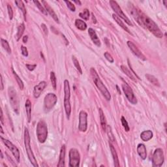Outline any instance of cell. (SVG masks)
<instances>
[{"mask_svg":"<svg viewBox=\"0 0 167 167\" xmlns=\"http://www.w3.org/2000/svg\"><path fill=\"white\" fill-rule=\"evenodd\" d=\"M141 20L143 27H146V28L150 31L151 33H152L153 35L157 38H162L163 37V34L161 31L159 29L158 26L155 22L151 20L150 18L146 16L143 13H141Z\"/></svg>","mask_w":167,"mask_h":167,"instance_id":"1","label":"cell"},{"mask_svg":"<svg viewBox=\"0 0 167 167\" xmlns=\"http://www.w3.org/2000/svg\"><path fill=\"white\" fill-rule=\"evenodd\" d=\"M90 73L93 80H94V82L99 89V90L101 91L102 95L106 99L107 101H110L111 99V95L110 92L108 90V89L107 88L106 86H104L103 81H102L101 79L100 78L96 70H95L94 68H91Z\"/></svg>","mask_w":167,"mask_h":167,"instance_id":"2","label":"cell"},{"mask_svg":"<svg viewBox=\"0 0 167 167\" xmlns=\"http://www.w3.org/2000/svg\"><path fill=\"white\" fill-rule=\"evenodd\" d=\"M30 136L29 133V131L26 127L24 129V145H25V148L26 150V153L28 157V159L30 160V163L32 165L35 167H38L39 165L37 162V160L35 157V155L33 153V151L31 148L30 144Z\"/></svg>","mask_w":167,"mask_h":167,"instance_id":"3","label":"cell"},{"mask_svg":"<svg viewBox=\"0 0 167 167\" xmlns=\"http://www.w3.org/2000/svg\"><path fill=\"white\" fill-rule=\"evenodd\" d=\"M71 91L69 82L67 80H64V108L67 117L69 119L71 113V105L70 103Z\"/></svg>","mask_w":167,"mask_h":167,"instance_id":"4","label":"cell"},{"mask_svg":"<svg viewBox=\"0 0 167 167\" xmlns=\"http://www.w3.org/2000/svg\"><path fill=\"white\" fill-rule=\"evenodd\" d=\"M36 134L40 143H44L48 137V127L44 120H40L37 125Z\"/></svg>","mask_w":167,"mask_h":167,"instance_id":"5","label":"cell"},{"mask_svg":"<svg viewBox=\"0 0 167 167\" xmlns=\"http://www.w3.org/2000/svg\"><path fill=\"white\" fill-rule=\"evenodd\" d=\"M8 95L9 97V101H10V104L11 105L12 109H13L14 112L18 115L20 111L19 101H18L17 91L13 87L9 88Z\"/></svg>","mask_w":167,"mask_h":167,"instance_id":"6","label":"cell"},{"mask_svg":"<svg viewBox=\"0 0 167 167\" xmlns=\"http://www.w3.org/2000/svg\"><path fill=\"white\" fill-rule=\"evenodd\" d=\"M58 101L57 96L54 94L49 93L46 95L44 99V110L45 112H48L56 104Z\"/></svg>","mask_w":167,"mask_h":167,"instance_id":"7","label":"cell"},{"mask_svg":"<svg viewBox=\"0 0 167 167\" xmlns=\"http://www.w3.org/2000/svg\"><path fill=\"white\" fill-rule=\"evenodd\" d=\"M109 4H110L111 8L113 9L114 12H115L116 14L117 17L120 18H122V19L124 20L125 22L128 24V25L132 26V24L131 22V20H130L129 19V18L124 14V13H123V11L122 10V9L120 8L119 5L117 4V3L116 1L111 0V1H109Z\"/></svg>","mask_w":167,"mask_h":167,"instance_id":"8","label":"cell"},{"mask_svg":"<svg viewBox=\"0 0 167 167\" xmlns=\"http://www.w3.org/2000/svg\"><path fill=\"white\" fill-rule=\"evenodd\" d=\"M70 167H78L80 162V155L78 150L76 148H71L69 153Z\"/></svg>","mask_w":167,"mask_h":167,"instance_id":"9","label":"cell"},{"mask_svg":"<svg viewBox=\"0 0 167 167\" xmlns=\"http://www.w3.org/2000/svg\"><path fill=\"white\" fill-rule=\"evenodd\" d=\"M164 161H165V158H164V153L163 150L161 148H157L155 150L153 157H152V165L154 167H160L161 166Z\"/></svg>","mask_w":167,"mask_h":167,"instance_id":"10","label":"cell"},{"mask_svg":"<svg viewBox=\"0 0 167 167\" xmlns=\"http://www.w3.org/2000/svg\"><path fill=\"white\" fill-rule=\"evenodd\" d=\"M1 139L2 142H4V144L5 145V146L11 151L12 154L13 155L14 158L16 159L18 163H19L20 159V151L18 149V148L16 146H14L11 141L7 140V139L4 138L2 137H1Z\"/></svg>","mask_w":167,"mask_h":167,"instance_id":"11","label":"cell"},{"mask_svg":"<svg viewBox=\"0 0 167 167\" xmlns=\"http://www.w3.org/2000/svg\"><path fill=\"white\" fill-rule=\"evenodd\" d=\"M122 89L127 99L130 103H131L133 104H136L137 103V97H135L133 91H132V88L129 86L128 84H127L126 82L123 83L122 84Z\"/></svg>","mask_w":167,"mask_h":167,"instance_id":"12","label":"cell"},{"mask_svg":"<svg viewBox=\"0 0 167 167\" xmlns=\"http://www.w3.org/2000/svg\"><path fill=\"white\" fill-rule=\"evenodd\" d=\"M88 129V114L82 110L79 114L78 129L81 132H86Z\"/></svg>","mask_w":167,"mask_h":167,"instance_id":"13","label":"cell"},{"mask_svg":"<svg viewBox=\"0 0 167 167\" xmlns=\"http://www.w3.org/2000/svg\"><path fill=\"white\" fill-rule=\"evenodd\" d=\"M127 45L129 46V48L130 50H131V52L133 53L134 55H135L138 58L140 59V60H142V61H146V58L145 57V55L142 54V52L139 50L138 48V47L136 46L133 42L131 41H127Z\"/></svg>","mask_w":167,"mask_h":167,"instance_id":"14","label":"cell"},{"mask_svg":"<svg viewBox=\"0 0 167 167\" xmlns=\"http://www.w3.org/2000/svg\"><path fill=\"white\" fill-rule=\"evenodd\" d=\"M129 4L130 7V11H131V14H132V16L133 17L135 20H136L138 24H139L141 26L143 27L141 20V13L134 7L133 5H132L131 3H129Z\"/></svg>","mask_w":167,"mask_h":167,"instance_id":"15","label":"cell"},{"mask_svg":"<svg viewBox=\"0 0 167 167\" xmlns=\"http://www.w3.org/2000/svg\"><path fill=\"white\" fill-rule=\"evenodd\" d=\"M47 86V83L45 81H42L41 82H39L37 85H36L35 86V88L33 89V96L35 98L37 99L40 97L41 95L42 91L44 90L45 88Z\"/></svg>","mask_w":167,"mask_h":167,"instance_id":"16","label":"cell"},{"mask_svg":"<svg viewBox=\"0 0 167 167\" xmlns=\"http://www.w3.org/2000/svg\"><path fill=\"white\" fill-rule=\"evenodd\" d=\"M88 34L89 37H90L91 39L92 40L93 42H94L97 46H98V47H100L101 46V43L100 41V39H99V37H97V35L96 32H95V31L92 28H89Z\"/></svg>","mask_w":167,"mask_h":167,"instance_id":"17","label":"cell"},{"mask_svg":"<svg viewBox=\"0 0 167 167\" xmlns=\"http://www.w3.org/2000/svg\"><path fill=\"white\" fill-rule=\"evenodd\" d=\"M42 3L43 4H44V7L46 9V11H47V13L50 15V16L52 17V18H53V19L54 20V21L55 22L59 24L60 23V21H59V18L57 16V14H55V13L54 12V11L52 9L51 7H50V6L47 3H46V1H42Z\"/></svg>","mask_w":167,"mask_h":167,"instance_id":"18","label":"cell"},{"mask_svg":"<svg viewBox=\"0 0 167 167\" xmlns=\"http://www.w3.org/2000/svg\"><path fill=\"white\" fill-rule=\"evenodd\" d=\"M66 145H63L61 148L60 157H59V161L58 164V167H63L65 166V159H66Z\"/></svg>","mask_w":167,"mask_h":167,"instance_id":"19","label":"cell"},{"mask_svg":"<svg viewBox=\"0 0 167 167\" xmlns=\"http://www.w3.org/2000/svg\"><path fill=\"white\" fill-rule=\"evenodd\" d=\"M109 146H110V149L111 153H112V157H113L114 165L116 167H118V166H120V165H119V159H118V157H117L116 150L115 149V148H114L113 145L112 144V143H111V142H109Z\"/></svg>","mask_w":167,"mask_h":167,"instance_id":"20","label":"cell"},{"mask_svg":"<svg viewBox=\"0 0 167 167\" xmlns=\"http://www.w3.org/2000/svg\"><path fill=\"white\" fill-rule=\"evenodd\" d=\"M137 153L141 158L145 160L147 157V151L146 148L143 144H139L137 146Z\"/></svg>","mask_w":167,"mask_h":167,"instance_id":"21","label":"cell"},{"mask_svg":"<svg viewBox=\"0 0 167 167\" xmlns=\"http://www.w3.org/2000/svg\"><path fill=\"white\" fill-rule=\"evenodd\" d=\"M153 132L150 130H147L144 131L140 134V138L144 142H148L153 138Z\"/></svg>","mask_w":167,"mask_h":167,"instance_id":"22","label":"cell"},{"mask_svg":"<svg viewBox=\"0 0 167 167\" xmlns=\"http://www.w3.org/2000/svg\"><path fill=\"white\" fill-rule=\"evenodd\" d=\"M112 18H113V19L116 21V22L117 24H118V25L120 27H121L123 30H124L125 32H127V33L131 34V32H130V31H129L128 27L125 25L124 23L123 22V21L121 20V18L117 17L116 14H112Z\"/></svg>","mask_w":167,"mask_h":167,"instance_id":"23","label":"cell"},{"mask_svg":"<svg viewBox=\"0 0 167 167\" xmlns=\"http://www.w3.org/2000/svg\"><path fill=\"white\" fill-rule=\"evenodd\" d=\"M26 110L27 117V122L30 123L31 119H32V102L30 99H27L26 101Z\"/></svg>","mask_w":167,"mask_h":167,"instance_id":"24","label":"cell"},{"mask_svg":"<svg viewBox=\"0 0 167 167\" xmlns=\"http://www.w3.org/2000/svg\"><path fill=\"white\" fill-rule=\"evenodd\" d=\"M99 116H100V122L101 125L102 127V129H103V131H106L107 130V121H106V117H105L104 114L103 112V110L101 109H99Z\"/></svg>","mask_w":167,"mask_h":167,"instance_id":"25","label":"cell"},{"mask_svg":"<svg viewBox=\"0 0 167 167\" xmlns=\"http://www.w3.org/2000/svg\"><path fill=\"white\" fill-rule=\"evenodd\" d=\"M121 69L129 78H131L132 80H133L134 82H137V79H136V77L133 75V73H132L126 66L122 65V66H121Z\"/></svg>","mask_w":167,"mask_h":167,"instance_id":"26","label":"cell"},{"mask_svg":"<svg viewBox=\"0 0 167 167\" xmlns=\"http://www.w3.org/2000/svg\"><path fill=\"white\" fill-rule=\"evenodd\" d=\"M15 4L17 5V7L19 8L20 10H21V11L22 12V13L24 14V20H26V14H27V11H26V9L25 5L24 4V2L22 1H20V0H17V1H14Z\"/></svg>","mask_w":167,"mask_h":167,"instance_id":"27","label":"cell"},{"mask_svg":"<svg viewBox=\"0 0 167 167\" xmlns=\"http://www.w3.org/2000/svg\"><path fill=\"white\" fill-rule=\"evenodd\" d=\"M75 26L77 29L81 31H84L87 28V24L84 21L80 19H76L75 20Z\"/></svg>","mask_w":167,"mask_h":167,"instance_id":"28","label":"cell"},{"mask_svg":"<svg viewBox=\"0 0 167 167\" xmlns=\"http://www.w3.org/2000/svg\"><path fill=\"white\" fill-rule=\"evenodd\" d=\"M145 76H146V78L150 83L152 84H153L154 86H157V87H159L160 83L159 82L158 79H157L156 77H155L153 75H150V74H146Z\"/></svg>","mask_w":167,"mask_h":167,"instance_id":"29","label":"cell"},{"mask_svg":"<svg viewBox=\"0 0 167 167\" xmlns=\"http://www.w3.org/2000/svg\"><path fill=\"white\" fill-rule=\"evenodd\" d=\"M25 25H24V24H21L20 25L18 26V31H17V35H16V39H17V41H18L19 40L21 39V37L23 35V33L24 32V31H25Z\"/></svg>","mask_w":167,"mask_h":167,"instance_id":"30","label":"cell"},{"mask_svg":"<svg viewBox=\"0 0 167 167\" xmlns=\"http://www.w3.org/2000/svg\"><path fill=\"white\" fill-rule=\"evenodd\" d=\"M1 45L3 48H4L9 54H11V49L10 46H9V44L7 40L1 39Z\"/></svg>","mask_w":167,"mask_h":167,"instance_id":"31","label":"cell"},{"mask_svg":"<svg viewBox=\"0 0 167 167\" xmlns=\"http://www.w3.org/2000/svg\"><path fill=\"white\" fill-rule=\"evenodd\" d=\"M12 71H13V75H14L15 80H16V81H17V82L18 84V86H19L20 89H23L24 88V82H22V80H21V78H20L19 76H18L17 74V73L14 71L13 68H12Z\"/></svg>","mask_w":167,"mask_h":167,"instance_id":"32","label":"cell"},{"mask_svg":"<svg viewBox=\"0 0 167 167\" xmlns=\"http://www.w3.org/2000/svg\"><path fill=\"white\" fill-rule=\"evenodd\" d=\"M72 60H73V64L75 65V66L76 67V69H77V71H78V72L80 73V74H82V68L81 67H80V63L78 62V60H77V58L75 56V55H73L72 56Z\"/></svg>","mask_w":167,"mask_h":167,"instance_id":"33","label":"cell"},{"mask_svg":"<svg viewBox=\"0 0 167 167\" xmlns=\"http://www.w3.org/2000/svg\"><path fill=\"white\" fill-rule=\"evenodd\" d=\"M79 16L80 18H82V19L85 20H88L89 18V11L88 9H84L81 13H80Z\"/></svg>","mask_w":167,"mask_h":167,"instance_id":"34","label":"cell"},{"mask_svg":"<svg viewBox=\"0 0 167 167\" xmlns=\"http://www.w3.org/2000/svg\"><path fill=\"white\" fill-rule=\"evenodd\" d=\"M50 80H51L52 87H53L54 89H56V88H57L56 77H55V75L54 72H52V71L50 73Z\"/></svg>","mask_w":167,"mask_h":167,"instance_id":"35","label":"cell"},{"mask_svg":"<svg viewBox=\"0 0 167 167\" xmlns=\"http://www.w3.org/2000/svg\"><path fill=\"white\" fill-rule=\"evenodd\" d=\"M33 3L36 5L37 7H38V9H39L40 11H41L42 13H43V14H45V15H47V14H48L47 11H46L45 8L44 7H43V6L41 4V3H40L39 1H33Z\"/></svg>","mask_w":167,"mask_h":167,"instance_id":"36","label":"cell"},{"mask_svg":"<svg viewBox=\"0 0 167 167\" xmlns=\"http://www.w3.org/2000/svg\"><path fill=\"white\" fill-rule=\"evenodd\" d=\"M121 122H122V124L123 127V128H124V129H125V131L126 132H129L130 131V127H129L127 122V120L125 119V118L123 116H122Z\"/></svg>","mask_w":167,"mask_h":167,"instance_id":"37","label":"cell"},{"mask_svg":"<svg viewBox=\"0 0 167 167\" xmlns=\"http://www.w3.org/2000/svg\"><path fill=\"white\" fill-rule=\"evenodd\" d=\"M106 131H107V133H108V135H109L110 140L112 141V142L115 140V139H114V135H113L112 132V129H111V127H110V125L107 126Z\"/></svg>","mask_w":167,"mask_h":167,"instance_id":"38","label":"cell"},{"mask_svg":"<svg viewBox=\"0 0 167 167\" xmlns=\"http://www.w3.org/2000/svg\"><path fill=\"white\" fill-rule=\"evenodd\" d=\"M65 3L67 4L68 9H69L72 12H75L76 11V7L75 5H74L72 2L69 1H65Z\"/></svg>","mask_w":167,"mask_h":167,"instance_id":"39","label":"cell"},{"mask_svg":"<svg viewBox=\"0 0 167 167\" xmlns=\"http://www.w3.org/2000/svg\"><path fill=\"white\" fill-rule=\"evenodd\" d=\"M104 58L107 59V60L109 61L110 63H114V58H112V55L110 54L109 52H104Z\"/></svg>","mask_w":167,"mask_h":167,"instance_id":"40","label":"cell"},{"mask_svg":"<svg viewBox=\"0 0 167 167\" xmlns=\"http://www.w3.org/2000/svg\"><path fill=\"white\" fill-rule=\"evenodd\" d=\"M7 11H8L9 19L11 20L13 18V8H12L10 5H7Z\"/></svg>","mask_w":167,"mask_h":167,"instance_id":"41","label":"cell"},{"mask_svg":"<svg viewBox=\"0 0 167 167\" xmlns=\"http://www.w3.org/2000/svg\"><path fill=\"white\" fill-rule=\"evenodd\" d=\"M21 51H22V54L25 57H27L28 56V51H27V49L24 46H21Z\"/></svg>","mask_w":167,"mask_h":167,"instance_id":"42","label":"cell"},{"mask_svg":"<svg viewBox=\"0 0 167 167\" xmlns=\"http://www.w3.org/2000/svg\"><path fill=\"white\" fill-rule=\"evenodd\" d=\"M26 66L27 67V69H28L30 71H32L34 69H35L36 67H37V65L36 64H34V65H30V64H26Z\"/></svg>","mask_w":167,"mask_h":167,"instance_id":"43","label":"cell"},{"mask_svg":"<svg viewBox=\"0 0 167 167\" xmlns=\"http://www.w3.org/2000/svg\"><path fill=\"white\" fill-rule=\"evenodd\" d=\"M41 28L43 32L45 33V35H47L48 34V30L47 28V26H46L45 24H41Z\"/></svg>","mask_w":167,"mask_h":167,"instance_id":"44","label":"cell"},{"mask_svg":"<svg viewBox=\"0 0 167 167\" xmlns=\"http://www.w3.org/2000/svg\"><path fill=\"white\" fill-rule=\"evenodd\" d=\"M27 39H28V37L27 35H25L23 37V42L24 43H26L27 42Z\"/></svg>","mask_w":167,"mask_h":167,"instance_id":"45","label":"cell"},{"mask_svg":"<svg viewBox=\"0 0 167 167\" xmlns=\"http://www.w3.org/2000/svg\"><path fill=\"white\" fill-rule=\"evenodd\" d=\"M92 20H93V23H94V24H96L97 23L96 18H95V17L94 16V14H92Z\"/></svg>","mask_w":167,"mask_h":167,"instance_id":"46","label":"cell"},{"mask_svg":"<svg viewBox=\"0 0 167 167\" xmlns=\"http://www.w3.org/2000/svg\"><path fill=\"white\" fill-rule=\"evenodd\" d=\"M1 122L4 123V114H3V110L1 109Z\"/></svg>","mask_w":167,"mask_h":167,"instance_id":"47","label":"cell"},{"mask_svg":"<svg viewBox=\"0 0 167 167\" xmlns=\"http://www.w3.org/2000/svg\"><path fill=\"white\" fill-rule=\"evenodd\" d=\"M4 82H3V78H2V76H1V89L3 90L4 89Z\"/></svg>","mask_w":167,"mask_h":167,"instance_id":"48","label":"cell"},{"mask_svg":"<svg viewBox=\"0 0 167 167\" xmlns=\"http://www.w3.org/2000/svg\"><path fill=\"white\" fill-rule=\"evenodd\" d=\"M74 2L76 3V4H78L79 5H81V2H80V1H76V0H75Z\"/></svg>","mask_w":167,"mask_h":167,"instance_id":"49","label":"cell"},{"mask_svg":"<svg viewBox=\"0 0 167 167\" xmlns=\"http://www.w3.org/2000/svg\"><path fill=\"white\" fill-rule=\"evenodd\" d=\"M163 4H164V5H165V7H166V5H166L167 1H163Z\"/></svg>","mask_w":167,"mask_h":167,"instance_id":"50","label":"cell"},{"mask_svg":"<svg viewBox=\"0 0 167 167\" xmlns=\"http://www.w3.org/2000/svg\"><path fill=\"white\" fill-rule=\"evenodd\" d=\"M1 133H4V130H3V127L1 125Z\"/></svg>","mask_w":167,"mask_h":167,"instance_id":"51","label":"cell"},{"mask_svg":"<svg viewBox=\"0 0 167 167\" xmlns=\"http://www.w3.org/2000/svg\"><path fill=\"white\" fill-rule=\"evenodd\" d=\"M1 158L3 159L4 158V155H3V153H2V151H1Z\"/></svg>","mask_w":167,"mask_h":167,"instance_id":"52","label":"cell"}]
</instances>
